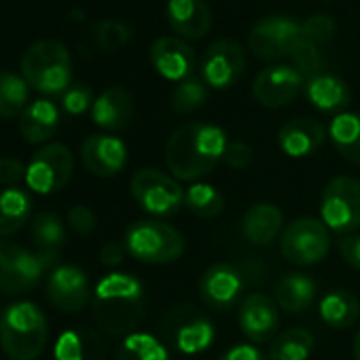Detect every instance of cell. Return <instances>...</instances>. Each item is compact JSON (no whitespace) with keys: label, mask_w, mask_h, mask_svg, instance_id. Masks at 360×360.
Instances as JSON below:
<instances>
[{"label":"cell","mask_w":360,"mask_h":360,"mask_svg":"<svg viewBox=\"0 0 360 360\" xmlns=\"http://www.w3.org/2000/svg\"><path fill=\"white\" fill-rule=\"evenodd\" d=\"M354 360H360V330L354 339Z\"/></svg>","instance_id":"47"},{"label":"cell","mask_w":360,"mask_h":360,"mask_svg":"<svg viewBox=\"0 0 360 360\" xmlns=\"http://www.w3.org/2000/svg\"><path fill=\"white\" fill-rule=\"evenodd\" d=\"M320 318L330 328H349L360 318V299L352 290H330L320 301Z\"/></svg>","instance_id":"27"},{"label":"cell","mask_w":360,"mask_h":360,"mask_svg":"<svg viewBox=\"0 0 360 360\" xmlns=\"http://www.w3.org/2000/svg\"><path fill=\"white\" fill-rule=\"evenodd\" d=\"M252 146L244 140H233L227 144L225 148V155H223V161L231 167V169H246L250 163H252Z\"/></svg>","instance_id":"42"},{"label":"cell","mask_w":360,"mask_h":360,"mask_svg":"<svg viewBox=\"0 0 360 360\" xmlns=\"http://www.w3.org/2000/svg\"><path fill=\"white\" fill-rule=\"evenodd\" d=\"M284 231V217L276 204L261 202L246 210L242 219V236L252 246H271Z\"/></svg>","instance_id":"21"},{"label":"cell","mask_w":360,"mask_h":360,"mask_svg":"<svg viewBox=\"0 0 360 360\" xmlns=\"http://www.w3.org/2000/svg\"><path fill=\"white\" fill-rule=\"evenodd\" d=\"M26 178V167L15 157H0V185L11 187Z\"/></svg>","instance_id":"43"},{"label":"cell","mask_w":360,"mask_h":360,"mask_svg":"<svg viewBox=\"0 0 360 360\" xmlns=\"http://www.w3.org/2000/svg\"><path fill=\"white\" fill-rule=\"evenodd\" d=\"M328 131L324 125L311 117H297L286 121L278 131V146L284 155L292 159H303L314 155L326 140Z\"/></svg>","instance_id":"19"},{"label":"cell","mask_w":360,"mask_h":360,"mask_svg":"<svg viewBox=\"0 0 360 360\" xmlns=\"http://www.w3.org/2000/svg\"><path fill=\"white\" fill-rule=\"evenodd\" d=\"M94 91L89 85H83V83H77V85H70L64 94H62V108L68 112V115H83L87 112L91 106H94Z\"/></svg>","instance_id":"39"},{"label":"cell","mask_w":360,"mask_h":360,"mask_svg":"<svg viewBox=\"0 0 360 360\" xmlns=\"http://www.w3.org/2000/svg\"><path fill=\"white\" fill-rule=\"evenodd\" d=\"M146 311L142 282L131 274L112 271L96 286L94 320L110 335H129Z\"/></svg>","instance_id":"2"},{"label":"cell","mask_w":360,"mask_h":360,"mask_svg":"<svg viewBox=\"0 0 360 360\" xmlns=\"http://www.w3.org/2000/svg\"><path fill=\"white\" fill-rule=\"evenodd\" d=\"M200 297L214 311H229L244 292V274L233 263H214L200 278Z\"/></svg>","instance_id":"14"},{"label":"cell","mask_w":360,"mask_h":360,"mask_svg":"<svg viewBox=\"0 0 360 360\" xmlns=\"http://www.w3.org/2000/svg\"><path fill=\"white\" fill-rule=\"evenodd\" d=\"M305 96L322 112H343L349 106L352 94L343 79L330 72H318L305 81Z\"/></svg>","instance_id":"23"},{"label":"cell","mask_w":360,"mask_h":360,"mask_svg":"<svg viewBox=\"0 0 360 360\" xmlns=\"http://www.w3.org/2000/svg\"><path fill=\"white\" fill-rule=\"evenodd\" d=\"M32 200L24 189L11 187L0 193V238L18 233L30 219Z\"/></svg>","instance_id":"30"},{"label":"cell","mask_w":360,"mask_h":360,"mask_svg":"<svg viewBox=\"0 0 360 360\" xmlns=\"http://www.w3.org/2000/svg\"><path fill=\"white\" fill-rule=\"evenodd\" d=\"M167 22L176 34L189 41H198L210 32L212 13L206 0H169Z\"/></svg>","instance_id":"20"},{"label":"cell","mask_w":360,"mask_h":360,"mask_svg":"<svg viewBox=\"0 0 360 360\" xmlns=\"http://www.w3.org/2000/svg\"><path fill=\"white\" fill-rule=\"evenodd\" d=\"M161 333L172 347L187 356L206 352L217 337L212 320L202 309L189 303L172 305L165 311V316L161 318Z\"/></svg>","instance_id":"7"},{"label":"cell","mask_w":360,"mask_h":360,"mask_svg":"<svg viewBox=\"0 0 360 360\" xmlns=\"http://www.w3.org/2000/svg\"><path fill=\"white\" fill-rule=\"evenodd\" d=\"M68 225L79 233V236H91L98 227V219L94 210L85 204H77L68 210Z\"/></svg>","instance_id":"41"},{"label":"cell","mask_w":360,"mask_h":360,"mask_svg":"<svg viewBox=\"0 0 360 360\" xmlns=\"http://www.w3.org/2000/svg\"><path fill=\"white\" fill-rule=\"evenodd\" d=\"M81 159L94 176L112 178L127 163V146L110 134H94L81 144Z\"/></svg>","instance_id":"17"},{"label":"cell","mask_w":360,"mask_h":360,"mask_svg":"<svg viewBox=\"0 0 360 360\" xmlns=\"http://www.w3.org/2000/svg\"><path fill=\"white\" fill-rule=\"evenodd\" d=\"M125 246L123 244H119V242H108V244H104V248L100 250V261H102V265H106V267H117L119 263H123V259H125Z\"/></svg>","instance_id":"46"},{"label":"cell","mask_w":360,"mask_h":360,"mask_svg":"<svg viewBox=\"0 0 360 360\" xmlns=\"http://www.w3.org/2000/svg\"><path fill=\"white\" fill-rule=\"evenodd\" d=\"M316 295H318V286H316L314 278L299 274V271L282 276L274 290V299H276L278 307L288 314L307 311L314 305Z\"/></svg>","instance_id":"26"},{"label":"cell","mask_w":360,"mask_h":360,"mask_svg":"<svg viewBox=\"0 0 360 360\" xmlns=\"http://www.w3.org/2000/svg\"><path fill=\"white\" fill-rule=\"evenodd\" d=\"M91 119L98 127L106 131H119L129 125L134 119V98L123 87H108L104 89L94 106H91Z\"/></svg>","instance_id":"22"},{"label":"cell","mask_w":360,"mask_h":360,"mask_svg":"<svg viewBox=\"0 0 360 360\" xmlns=\"http://www.w3.org/2000/svg\"><path fill=\"white\" fill-rule=\"evenodd\" d=\"M320 221L337 236H352L360 229V180L335 176L322 191Z\"/></svg>","instance_id":"8"},{"label":"cell","mask_w":360,"mask_h":360,"mask_svg":"<svg viewBox=\"0 0 360 360\" xmlns=\"http://www.w3.org/2000/svg\"><path fill=\"white\" fill-rule=\"evenodd\" d=\"M75 169V157L72 150L66 144L51 142L41 146L28 167H26V183L28 189L41 195H51L66 187V183Z\"/></svg>","instance_id":"10"},{"label":"cell","mask_w":360,"mask_h":360,"mask_svg":"<svg viewBox=\"0 0 360 360\" xmlns=\"http://www.w3.org/2000/svg\"><path fill=\"white\" fill-rule=\"evenodd\" d=\"M303 37L299 22L288 18H265L248 34V45L252 53L261 60H280L290 56L295 43Z\"/></svg>","instance_id":"11"},{"label":"cell","mask_w":360,"mask_h":360,"mask_svg":"<svg viewBox=\"0 0 360 360\" xmlns=\"http://www.w3.org/2000/svg\"><path fill=\"white\" fill-rule=\"evenodd\" d=\"M28 83L24 77L0 70V117L11 119L26 110L28 106Z\"/></svg>","instance_id":"33"},{"label":"cell","mask_w":360,"mask_h":360,"mask_svg":"<svg viewBox=\"0 0 360 360\" xmlns=\"http://www.w3.org/2000/svg\"><path fill=\"white\" fill-rule=\"evenodd\" d=\"M339 255L352 269L360 271V233L343 236L339 240Z\"/></svg>","instance_id":"44"},{"label":"cell","mask_w":360,"mask_h":360,"mask_svg":"<svg viewBox=\"0 0 360 360\" xmlns=\"http://www.w3.org/2000/svg\"><path fill=\"white\" fill-rule=\"evenodd\" d=\"M104 343L89 328H72L60 335L56 343V360H102Z\"/></svg>","instance_id":"29"},{"label":"cell","mask_w":360,"mask_h":360,"mask_svg":"<svg viewBox=\"0 0 360 360\" xmlns=\"http://www.w3.org/2000/svg\"><path fill=\"white\" fill-rule=\"evenodd\" d=\"M288 58L292 60V66H295L305 79H309V77L322 72V56H320V51H318V45H314V43H311L309 39H305V37H301V39L295 43V47H292V51H290Z\"/></svg>","instance_id":"37"},{"label":"cell","mask_w":360,"mask_h":360,"mask_svg":"<svg viewBox=\"0 0 360 360\" xmlns=\"http://www.w3.org/2000/svg\"><path fill=\"white\" fill-rule=\"evenodd\" d=\"M123 246L129 257L146 265H167L183 257L185 236L176 227L157 221L142 219L125 229Z\"/></svg>","instance_id":"5"},{"label":"cell","mask_w":360,"mask_h":360,"mask_svg":"<svg viewBox=\"0 0 360 360\" xmlns=\"http://www.w3.org/2000/svg\"><path fill=\"white\" fill-rule=\"evenodd\" d=\"M238 322L244 337L252 343H265L276 337L280 324V307L265 292H250L240 301Z\"/></svg>","instance_id":"16"},{"label":"cell","mask_w":360,"mask_h":360,"mask_svg":"<svg viewBox=\"0 0 360 360\" xmlns=\"http://www.w3.org/2000/svg\"><path fill=\"white\" fill-rule=\"evenodd\" d=\"M30 233L34 240V252L53 271L60 261V250L66 244V229H64L62 219L51 212H41L32 221Z\"/></svg>","instance_id":"24"},{"label":"cell","mask_w":360,"mask_h":360,"mask_svg":"<svg viewBox=\"0 0 360 360\" xmlns=\"http://www.w3.org/2000/svg\"><path fill=\"white\" fill-rule=\"evenodd\" d=\"M47 299L64 314H79L91 301L87 274L77 265H58L45 282Z\"/></svg>","instance_id":"13"},{"label":"cell","mask_w":360,"mask_h":360,"mask_svg":"<svg viewBox=\"0 0 360 360\" xmlns=\"http://www.w3.org/2000/svg\"><path fill=\"white\" fill-rule=\"evenodd\" d=\"M301 28H303V37L309 39L314 45L328 43L335 37V30H337L335 22L328 15H311L301 24Z\"/></svg>","instance_id":"40"},{"label":"cell","mask_w":360,"mask_h":360,"mask_svg":"<svg viewBox=\"0 0 360 360\" xmlns=\"http://www.w3.org/2000/svg\"><path fill=\"white\" fill-rule=\"evenodd\" d=\"M229 140L223 127L204 121H191L174 129L165 144V165L176 180L200 183L225 155Z\"/></svg>","instance_id":"1"},{"label":"cell","mask_w":360,"mask_h":360,"mask_svg":"<svg viewBox=\"0 0 360 360\" xmlns=\"http://www.w3.org/2000/svg\"><path fill=\"white\" fill-rule=\"evenodd\" d=\"M305 87V77L288 64H276L261 70L252 83V96L265 108H282L290 104Z\"/></svg>","instance_id":"15"},{"label":"cell","mask_w":360,"mask_h":360,"mask_svg":"<svg viewBox=\"0 0 360 360\" xmlns=\"http://www.w3.org/2000/svg\"><path fill=\"white\" fill-rule=\"evenodd\" d=\"M314 352V335L307 328L292 326L278 333L267 349L269 360H307Z\"/></svg>","instance_id":"31"},{"label":"cell","mask_w":360,"mask_h":360,"mask_svg":"<svg viewBox=\"0 0 360 360\" xmlns=\"http://www.w3.org/2000/svg\"><path fill=\"white\" fill-rule=\"evenodd\" d=\"M335 150L352 165H360V112H339L328 125Z\"/></svg>","instance_id":"28"},{"label":"cell","mask_w":360,"mask_h":360,"mask_svg":"<svg viewBox=\"0 0 360 360\" xmlns=\"http://www.w3.org/2000/svg\"><path fill=\"white\" fill-rule=\"evenodd\" d=\"M185 206L200 219H217L225 212V195L206 183H193L185 191Z\"/></svg>","instance_id":"34"},{"label":"cell","mask_w":360,"mask_h":360,"mask_svg":"<svg viewBox=\"0 0 360 360\" xmlns=\"http://www.w3.org/2000/svg\"><path fill=\"white\" fill-rule=\"evenodd\" d=\"M208 100V85L202 79L189 77L185 81H180L178 87L172 94V110L176 115H189L198 108H202Z\"/></svg>","instance_id":"35"},{"label":"cell","mask_w":360,"mask_h":360,"mask_svg":"<svg viewBox=\"0 0 360 360\" xmlns=\"http://www.w3.org/2000/svg\"><path fill=\"white\" fill-rule=\"evenodd\" d=\"M134 202L155 219H167L185 206V189L178 180L157 167H142L129 180Z\"/></svg>","instance_id":"6"},{"label":"cell","mask_w":360,"mask_h":360,"mask_svg":"<svg viewBox=\"0 0 360 360\" xmlns=\"http://www.w3.org/2000/svg\"><path fill=\"white\" fill-rule=\"evenodd\" d=\"M219 360H269V356L252 343H240L229 347Z\"/></svg>","instance_id":"45"},{"label":"cell","mask_w":360,"mask_h":360,"mask_svg":"<svg viewBox=\"0 0 360 360\" xmlns=\"http://www.w3.org/2000/svg\"><path fill=\"white\" fill-rule=\"evenodd\" d=\"M49 326L39 305L18 301L0 316V345L11 360H37L47 347Z\"/></svg>","instance_id":"3"},{"label":"cell","mask_w":360,"mask_h":360,"mask_svg":"<svg viewBox=\"0 0 360 360\" xmlns=\"http://www.w3.org/2000/svg\"><path fill=\"white\" fill-rule=\"evenodd\" d=\"M60 127V108L51 100H34L20 115V131L26 142L43 144Z\"/></svg>","instance_id":"25"},{"label":"cell","mask_w":360,"mask_h":360,"mask_svg":"<svg viewBox=\"0 0 360 360\" xmlns=\"http://www.w3.org/2000/svg\"><path fill=\"white\" fill-rule=\"evenodd\" d=\"M202 81L212 89L231 87L246 70V53L240 43L223 39L212 43L200 64Z\"/></svg>","instance_id":"12"},{"label":"cell","mask_w":360,"mask_h":360,"mask_svg":"<svg viewBox=\"0 0 360 360\" xmlns=\"http://www.w3.org/2000/svg\"><path fill=\"white\" fill-rule=\"evenodd\" d=\"M94 39H96L100 49L112 51V49H119L131 41V28L119 20H104V22L96 24Z\"/></svg>","instance_id":"36"},{"label":"cell","mask_w":360,"mask_h":360,"mask_svg":"<svg viewBox=\"0 0 360 360\" xmlns=\"http://www.w3.org/2000/svg\"><path fill=\"white\" fill-rule=\"evenodd\" d=\"M167 345L150 333H129L119 345L117 360H167Z\"/></svg>","instance_id":"32"},{"label":"cell","mask_w":360,"mask_h":360,"mask_svg":"<svg viewBox=\"0 0 360 360\" xmlns=\"http://www.w3.org/2000/svg\"><path fill=\"white\" fill-rule=\"evenodd\" d=\"M330 250V231L318 219H297L284 227L280 236V252L292 265H316Z\"/></svg>","instance_id":"9"},{"label":"cell","mask_w":360,"mask_h":360,"mask_svg":"<svg viewBox=\"0 0 360 360\" xmlns=\"http://www.w3.org/2000/svg\"><path fill=\"white\" fill-rule=\"evenodd\" d=\"M150 64L163 79L180 83L193 77L198 60L187 41L176 37H161L150 45Z\"/></svg>","instance_id":"18"},{"label":"cell","mask_w":360,"mask_h":360,"mask_svg":"<svg viewBox=\"0 0 360 360\" xmlns=\"http://www.w3.org/2000/svg\"><path fill=\"white\" fill-rule=\"evenodd\" d=\"M24 252V246L11 242V240H0V290L13 295V276H15V263L20 255Z\"/></svg>","instance_id":"38"},{"label":"cell","mask_w":360,"mask_h":360,"mask_svg":"<svg viewBox=\"0 0 360 360\" xmlns=\"http://www.w3.org/2000/svg\"><path fill=\"white\" fill-rule=\"evenodd\" d=\"M22 77L45 96H62L72 81V60L68 47L58 39L32 43L22 58Z\"/></svg>","instance_id":"4"}]
</instances>
